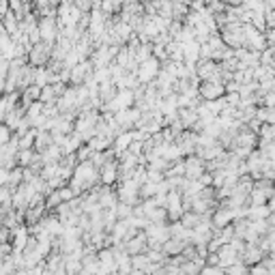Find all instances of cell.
I'll list each match as a JSON object with an SVG mask.
<instances>
[{"instance_id":"1","label":"cell","mask_w":275,"mask_h":275,"mask_svg":"<svg viewBox=\"0 0 275 275\" xmlns=\"http://www.w3.org/2000/svg\"><path fill=\"white\" fill-rule=\"evenodd\" d=\"M52 50H54V45H50V43H37V45L30 47V52H28V65L30 67H47V62L52 58Z\"/></svg>"},{"instance_id":"2","label":"cell","mask_w":275,"mask_h":275,"mask_svg":"<svg viewBox=\"0 0 275 275\" xmlns=\"http://www.w3.org/2000/svg\"><path fill=\"white\" fill-rule=\"evenodd\" d=\"M198 95H200L202 101H219V99H224L226 90L221 82H200Z\"/></svg>"},{"instance_id":"3","label":"cell","mask_w":275,"mask_h":275,"mask_svg":"<svg viewBox=\"0 0 275 275\" xmlns=\"http://www.w3.org/2000/svg\"><path fill=\"white\" fill-rule=\"evenodd\" d=\"M39 37L43 43L54 45L56 39H58V24H56V17H39Z\"/></svg>"},{"instance_id":"4","label":"cell","mask_w":275,"mask_h":275,"mask_svg":"<svg viewBox=\"0 0 275 275\" xmlns=\"http://www.w3.org/2000/svg\"><path fill=\"white\" fill-rule=\"evenodd\" d=\"M183 163H185V178H187V181H198V178L206 172V163L202 161L200 157H196V155L185 157V159H183Z\"/></svg>"},{"instance_id":"5","label":"cell","mask_w":275,"mask_h":275,"mask_svg":"<svg viewBox=\"0 0 275 275\" xmlns=\"http://www.w3.org/2000/svg\"><path fill=\"white\" fill-rule=\"evenodd\" d=\"M99 178H101V185H105V187L116 185V183H118V161H116V159L108 161L103 168H101Z\"/></svg>"},{"instance_id":"6","label":"cell","mask_w":275,"mask_h":275,"mask_svg":"<svg viewBox=\"0 0 275 275\" xmlns=\"http://www.w3.org/2000/svg\"><path fill=\"white\" fill-rule=\"evenodd\" d=\"M234 221V211L230 209H221V206H217L213 211V215H211V226H213V230H221L226 228V226H230Z\"/></svg>"},{"instance_id":"7","label":"cell","mask_w":275,"mask_h":275,"mask_svg":"<svg viewBox=\"0 0 275 275\" xmlns=\"http://www.w3.org/2000/svg\"><path fill=\"white\" fill-rule=\"evenodd\" d=\"M148 245H146V234L140 230V232L133 236V239L125 241V252L129 256H140V254H146Z\"/></svg>"},{"instance_id":"8","label":"cell","mask_w":275,"mask_h":275,"mask_svg":"<svg viewBox=\"0 0 275 275\" xmlns=\"http://www.w3.org/2000/svg\"><path fill=\"white\" fill-rule=\"evenodd\" d=\"M217 71H219L217 62H213V60H198V65H196V78L200 80V82L213 80L215 75H217Z\"/></svg>"},{"instance_id":"9","label":"cell","mask_w":275,"mask_h":275,"mask_svg":"<svg viewBox=\"0 0 275 275\" xmlns=\"http://www.w3.org/2000/svg\"><path fill=\"white\" fill-rule=\"evenodd\" d=\"M241 258V262L245 264V267H254V264H260L262 262V258H264V254H262V249L258 247V245H245V252L239 256Z\"/></svg>"},{"instance_id":"10","label":"cell","mask_w":275,"mask_h":275,"mask_svg":"<svg viewBox=\"0 0 275 275\" xmlns=\"http://www.w3.org/2000/svg\"><path fill=\"white\" fill-rule=\"evenodd\" d=\"M200 60V43L198 41H189L183 45V65L187 67H196Z\"/></svg>"},{"instance_id":"11","label":"cell","mask_w":275,"mask_h":275,"mask_svg":"<svg viewBox=\"0 0 275 275\" xmlns=\"http://www.w3.org/2000/svg\"><path fill=\"white\" fill-rule=\"evenodd\" d=\"M217 256H219V264H217V267L219 269H228V267H232L234 262H241V258H239V254L234 252L232 247H230V245H224V247L219 249V252H217Z\"/></svg>"},{"instance_id":"12","label":"cell","mask_w":275,"mask_h":275,"mask_svg":"<svg viewBox=\"0 0 275 275\" xmlns=\"http://www.w3.org/2000/svg\"><path fill=\"white\" fill-rule=\"evenodd\" d=\"M86 144L90 146V151H93V153H105V151H112L114 140H110L105 136H95V138H90Z\"/></svg>"},{"instance_id":"13","label":"cell","mask_w":275,"mask_h":275,"mask_svg":"<svg viewBox=\"0 0 275 275\" xmlns=\"http://www.w3.org/2000/svg\"><path fill=\"white\" fill-rule=\"evenodd\" d=\"M116 93H118V88H116L114 82H103V84H99V101H101V105L110 103V101L116 97Z\"/></svg>"},{"instance_id":"14","label":"cell","mask_w":275,"mask_h":275,"mask_svg":"<svg viewBox=\"0 0 275 275\" xmlns=\"http://www.w3.org/2000/svg\"><path fill=\"white\" fill-rule=\"evenodd\" d=\"M198 112L196 110H191V108H185V110H178V120L183 123V127L187 129V131H191L194 129V125L198 123Z\"/></svg>"},{"instance_id":"15","label":"cell","mask_w":275,"mask_h":275,"mask_svg":"<svg viewBox=\"0 0 275 275\" xmlns=\"http://www.w3.org/2000/svg\"><path fill=\"white\" fill-rule=\"evenodd\" d=\"M54 144V138H52L50 131H37V138H35V153H45L47 148Z\"/></svg>"},{"instance_id":"16","label":"cell","mask_w":275,"mask_h":275,"mask_svg":"<svg viewBox=\"0 0 275 275\" xmlns=\"http://www.w3.org/2000/svg\"><path fill=\"white\" fill-rule=\"evenodd\" d=\"M269 215H271V211H269V206H249V213H247V219L249 221H258V219H269Z\"/></svg>"},{"instance_id":"17","label":"cell","mask_w":275,"mask_h":275,"mask_svg":"<svg viewBox=\"0 0 275 275\" xmlns=\"http://www.w3.org/2000/svg\"><path fill=\"white\" fill-rule=\"evenodd\" d=\"M202 221V215H196L194 211H187V213H183L181 215V224L185 226L187 230H194L198 224H200Z\"/></svg>"},{"instance_id":"18","label":"cell","mask_w":275,"mask_h":275,"mask_svg":"<svg viewBox=\"0 0 275 275\" xmlns=\"http://www.w3.org/2000/svg\"><path fill=\"white\" fill-rule=\"evenodd\" d=\"M247 202H249V206H264L269 200H267V196H264L262 191L252 189V194L247 196Z\"/></svg>"},{"instance_id":"19","label":"cell","mask_w":275,"mask_h":275,"mask_svg":"<svg viewBox=\"0 0 275 275\" xmlns=\"http://www.w3.org/2000/svg\"><path fill=\"white\" fill-rule=\"evenodd\" d=\"M148 258H146V254H140V256H131V267L136 269V271H146L148 269Z\"/></svg>"},{"instance_id":"20","label":"cell","mask_w":275,"mask_h":275,"mask_svg":"<svg viewBox=\"0 0 275 275\" xmlns=\"http://www.w3.org/2000/svg\"><path fill=\"white\" fill-rule=\"evenodd\" d=\"M249 230H254L258 236H267L269 232V224L267 219H258V221H249Z\"/></svg>"},{"instance_id":"21","label":"cell","mask_w":275,"mask_h":275,"mask_svg":"<svg viewBox=\"0 0 275 275\" xmlns=\"http://www.w3.org/2000/svg\"><path fill=\"white\" fill-rule=\"evenodd\" d=\"M224 273H226V275H249V269L245 267L243 262H234L232 267H228Z\"/></svg>"},{"instance_id":"22","label":"cell","mask_w":275,"mask_h":275,"mask_svg":"<svg viewBox=\"0 0 275 275\" xmlns=\"http://www.w3.org/2000/svg\"><path fill=\"white\" fill-rule=\"evenodd\" d=\"M273 62H275L273 47H267L264 52H260V65H262V67H271Z\"/></svg>"},{"instance_id":"23","label":"cell","mask_w":275,"mask_h":275,"mask_svg":"<svg viewBox=\"0 0 275 275\" xmlns=\"http://www.w3.org/2000/svg\"><path fill=\"white\" fill-rule=\"evenodd\" d=\"M260 108H275V90H269L260 97Z\"/></svg>"},{"instance_id":"24","label":"cell","mask_w":275,"mask_h":275,"mask_svg":"<svg viewBox=\"0 0 275 275\" xmlns=\"http://www.w3.org/2000/svg\"><path fill=\"white\" fill-rule=\"evenodd\" d=\"M11 138H13V131L4 123H0V146H4V144H7Z\"/></svg>"},{"instance_id":"25","label":"cell","mask_w":275,"mask_h":275,"mask_svg":"<svg viewBox=\"0 0 275 275\" xmlns=\"http://www.w3.org/2000/svg\"><path fill=\"white\" fill-rule=\"evenodd\" d=\"M198 183H200L202 187H211L213 185V174H211V172H204V174L198 178Z\"/></svg>"},{"instance_id":"26","label":"cell","mask_w":275,"mask_h":275,"mask_svg":"<svg viewBox=\"0 0 275 275\" xmlns=\"http://www.w3.org/2000/svg\"><path fill=\"white\" fill-rule=\"evenodd\" d=\"M249 275H269V269L262 264H254V267H249Z\"/></svg>"},{"instance_id":"27","label":"cell","mask_w":275,"mask_h":275,"mask_svg":"<svg viewBox=\"0 0 275 275\" xmlns=\"http://www.w3.org/2000/svg\"><path fill=\"white\" fill-rule=\"evenodd\" d=\"M200 275H226V273H224V269H219V267H204Z\"/></svg>"},{"instance_id":"28","label":"cell","mask_w":275,"mask_h":275,"mask_svg":"<svg viewBox=\"0 0 275 275\" xmlns=\"http://www.w3.org/2000/svg\"><path fill=\"white\" fill-rule=\"evenodd\" d=\"M264 39H267V45L269 47H275V28H271V30L264 32Z\"/></svg>"},{"instance_id":"29","label":"cell","mask_w":275,"mask_h":275,"mask_svg":"<svg viewBox=\"0 0 275 275\" xmlns=\"http://www.w3.org/2000/svg\"><path fill=\"white\" fill-rule=\"evenodd\" d=\"M7 178H9V170H4V168H0V187L7 185Z\"/></svg>"},{"instance_id":"30","label":"cell","mask_w":275,"mask_h":275,"mask_svg":"<svg viewBox=\"0 0 275 275\" xmlns=\"http://www.w3.org/2000/svg\"><path fill=\"white\" fill-rule=\"evenodd\" d=\"M267 224H269V228H273V230H275V213H273V215H269Z\"/></svg>"},{"instance_id":"31","label":"cell","mask_w":275,"mask_h":275,"mask_svg":"<svg viewBox=\"0 0 275 275\" xmlns=\"http://www.w3.org/2000/svg\"><path fill=\"white\" fill-rule=\"evenodd\" d=\"M129 275H146V273H144V271H136V269H133V271L129 273Z\"/></svg>"},{"instance_id":"32","label":"cell","mask_w":275,"mask_h":275,"mask_svg":"<svg viewBox=\"0 0 275 275\" xmlns=\"http://www.w3.org/2000/svg\"><path fill=\"white\" fill-rule=\"evenodd\" d=\"M273 54H275V47H273Z\"/></svg>"}]
</instances>
